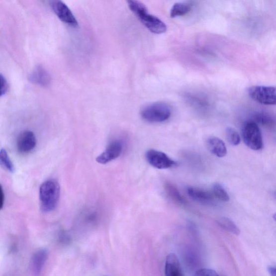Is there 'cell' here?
I'll list each match as a JSON object with an SVG mask.
<instances>
[{
	"instance_id": "1",
	"label": "cell",
	"mask_w": 276,
	"mask_h": 276,
	"mask_svg": "<svg viewBox=\"0 0 276 276\" xmlns=\"http://www.w3.org/2000/svg\"><path fill=\"white\" fill-rule=\"evenodd\" d=\"M128 7L145 26L153 33L161 34L167 31V25L158 17L149 14L146 5L138 1H128Z\"/></svg>"
},
{
	"instance_id": "4",
	"label": "cell",
	"mask_w": 276,
	"mask_h": 276,
	"mask_svg": "<svg viewBox=\"0 0 276 276\" xmlns=\"http://www.w3.org/2000/svg\"><path fill=\"white\" fill-rule=\"evenodd\" d=\"M242 135L243 142L249 149L259 151L263 148L262 133L256 122L248 121L243 125Z\"/></svg>"
},
{
	"instance_id": "27",
	"label": "cell",
	"mask_w": 276,
	"mask_h": 276,
	"mask_svg": "<svg viewBox=\"0 0 276 276\" xmlns=\"http://www.w3.org/2000/svg\"><path fill=\"white\" fill-rule=\"evenodd\" d=\"M273 218L275 221H276V213L274 215Z\"/></svg>"
},
{
	"instance_id": "17",
	"label": "cell",
	"mask_w": 276,
	"mask_h": 276,
	"mask_svg": "<svg viewBox=\"0 0 276 276\" xmlns=\"http://www.w3.org/2000/svg\"><path fill=\"white\" fill-rule=\"evenodd\" d=\"M191 6L186 2H178L173 5L170 12L171 17L175 18L182 16L188 13L190 11Z\"/></svg>"
},
{
	"instance_id": "11",
	"label": "cell",
	"mask_w": 276,
	"mask_h": 276,
	"mask_svg": "<svg viewBox=\"0 0 276 276\" xmlns=\"http://www.w3.org/2000/svg\"><path fill=\"white\" fill-rule=\"evenodd\" d=\"M29 81L34 84L47 87L51 83V79L49 73L41 65L36 67L28 77Z\"/></svg>"
},
{
	"instance_id": "6",
	"label": "cell",
	"mask_w": 276,
	"mask_h": 276,
	"mask_svg": "<svg viewBox=\"0 0 276 276\" xmlns=\"http://www.w3.org/2000/svg\"><path fill=\"white\" fill-rule=\"evenodd\" d=\"M147 161L154 168L164 170L175 168L178 164L165 153L155 150H150L146 153Z\"/></svg>"
},
{
	"instance_id": "13",
	"label": "cell",
	"mask_w": 276,
	"mask_h": 276,
	"mask_svg": "<svg viewBox=\"0 0 276 276\" xmlns=\"http://www.w3.org/2000/svg\"><path fill=\"white\" fill-rule=\"evenodd\" d=\"M165 276H184L177 256L171 253L167 256L165 265Z\"/></svg>"
},
{
	"instance_id": "7",
	"label": "cell",
	"mask_w": 276,
	"mask_h": 276,
	"mask_svg": "<svg viewBox=\"0 0 276 276\" xmlns=\"http://www.w3.org/2000/svg\"><path fill=\"white\" fill-rule=\"evenodd\" d=\"M51 6L56 15L60 20L72 27H77L79 25L78 21L68 6L61 1H53Z\"/></svg>"
},
{
	"instance_id": "3",
	"label": "cell",
	"mask_w": 276,
	"mask_h": 276,
	"mask_svg": "<svg viewBox=\"0 0 276 276\" xmlns=\"http://www.w3.org/2000/svg\"><path fill=\"white\" fill-rule=\"evenodd\" d=\"M172 112V108L168 103L156 102L145 107L141 112V116L149 123H163L170 118Z\"/></svg>"
},
{
	"instance_id": "21",
	"label": "cell",
	"mask_w": 276,
	"mask_h": 276,
	"mask_svg": "<svg viewBox=\"0 0 276 276\" xmlns=\"http://www.w3.org/2000/svg\"><path fill=\"white\" fill-rule=\"evenodd\" d=\"M0 163L6 170L10 172H14L15 171L14 164H12L10 159L7 151L2 149L0 151Z\"/></svg>"
},
{
	"instance_id": "20",
	"label": "cell",
	"mask_w": 276,
	"mask_h": 276,
	"mask_svg": "<svg viewBox=\"0 0 276 276\" xmlns=\"http://www.w3.org/2000/svg\"><path fill=\"white\" fill-rule=\"evenodd\" d=\"M213 194L214 197L222 201L227 202L230 200L227 191L219 184H215L213 185Z\"/></svg>"
},
{
	"instance_id": "22",
	"label": "cell",
	"mask_w": 276,
	"mask_h": 276,
	"mask_svg": "<svg viewBox=\"0 0 276 276\" xmlns=\"http://www.w3.org/2000/svg\"><path fill=\"white\" fill-rule=\"evenodd\" d=\"M227 140L231 145L237 146L241 143V137L238 132L232 127H228L226 130Z\"/></svg>"
},
{
	"instance_id": "28",
	"label": "cell",
	"mask_w": 276,
	"mask_h": 276,
	"mask_svg": "<svg viewBox=\"0 0 276 276\" xmlns=\"http://www.w3.org/2000/svg\"><path fill=\"white\" fill-rule=\"evenodd\" d=\"M274 196H275V198L276 199V190L274 192Z\"/></svg>"
},
{
	"instance_id": "15",
	"label": "cell",
	"mask_w": 276,
	"mask_h": 276,
	"mask_svg": "<svg viewBox=\"0 0 276 276\" xmlns=\"http://www.w3.org/2000/svg\"><path fill=\"white\" fill-rule=\"evenodd\" d=\"M185 97L189 104L196 110L201 112L207 111L209 102L204 96L197 93H188L185 94Z\"/></svg>"
},
{
	"instance_id": "14",
	"label": "cell",
	"mask_w": 276,
	"mask_h": 276,
	"mask_svg": "<svg viewBox=\"0 0 276 276\" xmlns=\"http://www.w3.org/2000/svg\"><path fill=\"white\" fill-rule=\"evenodd\" d=\"M207 145L210 152L217 157H225L227 149L223 141L217 137H211L208 139Z\"/></svg>"
},
{
	"instance_id": "5",
	"label": "cell",
	"mask_w": 276,
	"mask_h": 276,
	"mask_svg": "<svg viewBox=\"0 0 276 276\" xmlns=\"http://www.w3.org/2000/svg\"><path fill=\"white\" fill-rule=\"evenodd\" d=\"M249 96L259 103L266 105H276V87L255 86L249 88Z\"/></svg>"
},
{
	"instance_id": "12",
	"label": "cell",
	"mask_w": 276,
	"mask_h": 276,
	"mask_svg": "<svg viewBox=\"0 0 276 276\" xmlns=\"http://www.w3.org/2000/svg\"><path fill=\"white\" fill-rule=\"evenodd\" d=\"M188 196L195 201L204 204L212 203L214 200V196L210 192L204 189L189 187L187 189Z\"/></svg>"
},
{
	"instance_id": "24",
	"label": "cell",
	"mask_w": 276,
	"mask_h": 276,
	"mask_svg": "<svg viewBox=\"0 0 276 276\" xmlns=\"http://www.w3.org/2000/svg\"><path fill=\"white\" fill-rule=\"evenodd\" d=\"M0 78H1V95L2 96L7 92L8 85L7 81H6V80L4 78V77L2 76V75H1V76H0Z\"/></svg>"
},
{
	"instance_id": "18",
	"label": "cell",
	"mask_w": 276,
	"mask_h": 276,
	"mask_svg": "<svg viewBox=\"0 0 276 276\" xmlns=\"http://www.w3.org/2000/svg\"><path fill=\"white\" fill-rule=\"evenodd\" d=\"M217 223L223 229L228 232L238 235L240 233V230L236 224L228 217H222L217 220Z\"/></svg>"
},
{
	"instance_id": "2",
	"label": "cell",
	"mask_w": 276,
	"mask_h": 276,
	"mask_svg": "<svg viewBox=\"0 0 276 276\" xmlns=\"http://www.w3.org/2000/svg\"><path fill=\"white\" fill-rule=\"evenodd\" d=\"M39 197L41 210L44 213L54 210L59 203L60 187L55 180L44 182L40 186Z\"/></svg>"
},
{
	"instance_id": "8",
	"label": "cell",
	"mask_w": 276,
	"mask_h": 276,
	"mask_svg": "<svg viewBox=\"0 0 276 276\" xmlns=\"http://www.w3.org/2000/svg\"><path fill=\"white\" fill-rule=\"evenodd\" d=\"M123 145L119 140H114L109 144L106 150L97 157L96 161L106 164L118 158L123 152Z\"/></svg>"
},
{
	"instance_id": "10",
	"label": "cell",
	"mask_w": 276,
	"mask_h": 276,
	"mask_svg": "<svg viewBox=\"0 0 276 276\" xmlns=\"http://www.w3.org/2000/svg\"><path fill=\"white\" fill-rule=\"evenodd\" d=\"M48 258V251L42 248L37 251L31 257L30 260V271L35 276H40L42 273Z\"/></svg>"
},
{
	"instance_id": "16",
	"label": "cell",
	"mask_w": 276,
	"mask_h": 276,
	"mask_svg": "<svg viewBox=\"0 0 276 276\" xmlns=\"http://www.w3.org/2000/svg\"><path fill=\"white\" fill-rule=\"evenodd\" d=\"M165 189L166 194H168L173 201L182 205L188 204L187 200L181 194V192H180L174 184L171 182H166L165 184Z\"/></svg>"
},
{
	"instance_id": "26",
	"label": "cell",
	"mask_w": 276,
	"mask_h": 276,
	"mask_svg": "<svg viewBox=\"0 0 276 276\" xmlns=\"http://www.w3.org/2000/svg\"><path fill=\"white\" fill-rule=\"evenodd\" d=\"M268 272L271 276H276V267H269Z\"/></svg>"
},
{
	"instance_id": "25",
	"label": "cell",
	"mask_w": 276,
	"mask_h": 276,
	"mask_svg": "<svg viewBox=\"0 0 276 276\" xmlns=\"http://www.w3.org/2000/svg\"><path fill=\"white\" fill-rule=\"evenodd\" d=\"M4 200H5V195L4 194L2 187H1V199H0V208H1V209H2L3 207Z\"/></svg>"
},
{
	"instance_id": "9",
	"label": "cell",
	"mask_w": 276,
	"mask_h": 276,
	"mask_svg": "<svg viewBox=\"0 0 276 276\" xmlns=\"http://www.w3.org/2000/svg\"><path fill=\"white\" fill-rule=\"evenodd\" d=\"M37 140L33 132L26 130L18 135L16 146L18 151L22 154H26L33 151L36 146Z\"/></svg>"
},
{
	"instance_id": "23",
	"label": "cell",
	"mask_w": 276,
	"mask_h": 276,
	"mask_svg": "<svg viewBox=\"0 0 276 276\" xmlns=\"http://www.w3.org/2000/svg\"><path fill=\"white\" fill-rule=\"evenodd\" d=\"M194 276H220L214 270L204 268L198 270Z\"/></svg>"
},
{
	"instance_id": "19",
	"label": "cell",
	"mask_w": 276,
	"mask_h": 276,
	"mask_svg": "<svg viewBox=\"0 0 276 276\" xmlns=\"http://www.w3.org/2000/svg\"><path fill=\"white\" fill-rule=\"evenodd\" d=\"M257 123L263 126L272 127L276 125V120L273 115L266 113H259L255 115Z\"/></svg>"
}]
</instances>
